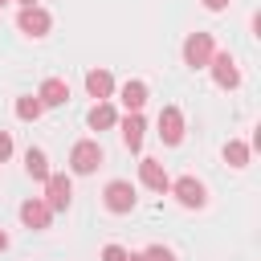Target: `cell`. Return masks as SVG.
<instances>
[{"instance_id": "obj_1", "label": "cell", "mask_w": 261, "mask_h": 261, "mask_svg": "<svg viewBox=\"0 0 261 261\" xmlns=\"http://www.w3.org/2000/svg\"><path fill=\"white\" fill-rule=\"evenodd\" d=\"M98 167H102V147H98L94 139L73 143V151H69V171H73V175H94Z\"/></svg>"}, {"instance_id": "obj_2", "label": "cell", "mask_w": 261, "mask_h": 261, "mask_svg": "<svg viewBox=\"0 0 261 261\" xmlns=\"http://www.w3.org/2000/svg\"><path fill=\"white\" fill-rule=\"evenodd\" d=\"M135 200H139V196H135V184H130V179H110L106 192H102V204H106L114 216H126V212L135 208Z\"/></svg>"}, {"instance_id": "obj_3", "label": "cell", "mask_w": 261, "mask_h": 261, "mask_svg": "<svg viewBox=\"0 0 261 261\" xmlns=\"http://www.w3.org/2000/svg\"><path fill=\"white\" fill-rule=\"evenodd\" d=\"M212 53H216V45H212V33H188V41H184V65H192V69H204V65L212 61Z\"/></svg>"}, {"instance_id": "obj_4", "label": "cell", "mask_w": 261, "mask_h": 261, "mask_svg": "<svg viewBox=\"0 0 261 261\" xmlns=\"http://www.w3.org/2000/svg\"><path fill=\"white\" fill-rule=\"evenodd\" d=\"M184 208H204L208 204V192H204V184L196 179V175H179V179H171V188H167Z\"/></svg>"}, {"instance_id": "obj_5", "label": "cell", "mask_w": 261, "mask_h": 261, "mask_svg": "<svg viewBox=\"0 0 261 261\" xmlns=\"http://www.w3.org/2000/svg\"><path fill=\"white\" fill-rule=\"evenodd\" d=\"M69 200H73V184H69V175H53V171H49V179H45V204H49L53 212H65Z\"/></svg>"}, {"instance_id": "obj_6", "label": "cell", "mask_w": 261, "mask_h": 261, "mask_svg": "<svg viewBox=\"0 0 261 261\" xmlns=\"http://www.w3.org/2000/svg\"><path fill=\"white\" fill-rule=\"evenodd\" d=\"M208 69H212V77H216L220 90H237V86H241V69H237V61H232L228 53H212Z\"/></svg>"}, {"instance_id": "obj_7", "label": "cell", "mask_w": 261, "mask_h": 261, "mask_svg": "<svg viewBox=\"0 0 261 261\" xmlns=\"http://www.w3.org/2000/svg\"><path fill=\"white\" fill-rule=\"evenodd\" d=\"M16 24H20V33H29V37H45V33L53 29V16H49L45 8H37V4H29V8H20V16H16Z\"/></svg>"}, {"instance_id": "obj_8", "label": "cell", "mask_w": 261, "mask_h": 261, "mask_svg": "<svg viewBox=\"0 0 261 261\" xmlns=\"http://www.w3.org/2000/svg\"><path fill=\"white\" fill-rule=\"evenodd\" d=\"M159 139L167 147L184 143V114H179V106H163L159 110Z\"/></svg>"}, {"instance_id": "obj_9", "label": "cell", "mask_w": 261, "mask_h": 261, "mask_svg": "<svg viewBox=\"0 0 261 261\" xmlns=\"http://www.w3.org/2000/svg\"><path fill=\"white\" fill-rule=\"evenodd\" d=\"M139 179H143L151 192H159V196L171 188V179H167V171H163L159 159H139Z\"/></svg>"}, {"instance_id": "obj_10", "label": "cell", "mask_w": 261, "mask_h": 261, "mask_svg": "<svg viewBox=\"0 0 261 261\" xmlns=\"http://www.w3.org/2000/svg\"><path fill=\"white\" fill-rule=\"evenodd\" d=\"M20 220H24V228H49V220H53V208L45 204V200H24L20 204Z\"/></svg>"}, {"instance_id": "obj_11", "label": "cell", "mask_w": 261, "mask_h": 261, "mask_svg": "<svg viewBox=\"0 0 261 261\" xmlns=\"http://www.w3.org/2000/svg\"><path fill=\"white\" fill-rule=\"evenodd\" d=\"M37 98H41V106H65L69 102V86L61 77H45L41 90H37Z\"/></svg>"}, {"instance_id": "obj_12", "label": "cell", "mask_w": 261, "mask_h": 261, "mask_svg": "<svg viewBox=\"0 0 261 261\" xmlns=\"http://www.w3.org/2000/svg\"><path fill=\"white\" fill-rule=\"evenodd\" d=\"M118 126H122V143H126L130 151H139V147H143V130H147L143 114H139V110H126V118H122Z\"/></svg>"}, {"instance_id": "obj_13", "label": "cell", "mask_w": 261, "mask_h": 261, "mask_svg": "<svg viewBox=\"0 0 261 261\" xmlns=\"http://www.w3.org/2000/svg\"><path fill=\"white\" fill-rule=\"evenodd\" d=\"M86 90H90V98L106 102V98L114 94V77H110V69H90V73H86Z\"/></svg>"}, {"instance_id": "obj_14", "label": "cell", "mask_w": 261, "mask_h": 261, "mask_svg": "<svg viewBox=\"0 0 261 261\" xmlns=\"http://www.w3.org/2000/svg\"><path fill=\"white\" fill-rule=\"evenodd\" d=\"M86 122H90L94 130H110V126L118 122V114H114V106H110V102H94V106H90V114H86Z\"/></svg>"}, {"instance_id": "obj_15", "label": "cell", "mask_w": 261, "mask_h": 261, "mask_svg": "<svg viewBox=\"0 0 261 261\" xmlns=\"http://www.w3.org/2000/svg\"><path fill=\"white\" fill-rule=\"evenodd\" d=\"M24 171L45 184V179H49V155H45L41 147H29V151H24Z\"/></svg>"}, {"instance_id": "obj_16", "label": "cell", "mask_w": 261, "mask_h": 261, "mask_svg": "<svg viewBox=\"0 0 261 261\" xmlns=\"http://www.w3.org/2000/svg\"><path fill=\"white\" fill-rule=\"evenodd\" d=\"M143 102H147V86L135 77V82H126L122 86V106L126 110H143Z\"/></svg>"}, {"instance_id": "obj_17", "label": "cell", "mask_w": 261, "mask_h": 261, "mask_svg": "<svg viewBox=\"0 0 261 261\" xmlns=\"http://www.w3.org/2000/svg\"><path fill=\"white\" fill-rule=\"evenodd\" d=\"M224 163H228V167H249V143L228 139V143H224Z\"/></svg>"}, {"instance_id": "obj_18", "label": "cell", "mask_w": 261, "mask_h": 261, "mask_svg": "<svg viewBox=\"0 0 261 261\" xmlns=\"http://www.w3.org/2000/svg\"><path fill=\"white\" fill-rule=\"evenodd\" d=\"M45 114V106H41V98H33V94H24V98H16V118H24V122H37Z\"/></svg>"}, {"instance_id": "obj_19", "label": "cell", "mask_w": 261, "mask_h": 261, "mask_svg": "<svg viewBox=\"0 0 261 261\" xmlns=\"http://www.w3.org/2000/svg\"><path fill=\"white\" fill-rule=\"evenodd\" d=\"M143 261H175V253L167 245H147L143 249Z\"/></svg>"}, {"instance_id": "obj_20", "label": "cell", "mask_w": 261, "mask_h": 261, "mask_svg": "<svg viewBox=\"0 0 261 261\" xmlns=\"http://www.w3.org/2000/svg\"><path fill=\"white\" fill-rule=\"evenodd\" d=\"M102 261H126V249L122 245H106L102 249Z\"/></svg>"}, {"instance_id": "obj_21", "label": "cell", "mask_w": 261, "mask_h": 261, "mask_svg": "<svg viewBox=\"0 0 261 261\" xmlns=\"http://www.w3.org/2000/svg\"><path fill=\"white\" fill-rule=\"evenodd\" d=\"M8 155H12V139H8V135H4V130H0V163H4V159H8Z\"/></svg>"}, {"instance_id": "obj_22", "label": "cell", "mask_w": 261, "mask_h": 261, "mask_svg": "<svg viewBox=\"0 0 261 261\" xmlns=\"http://www.w3.org/2000/svg\"><path fill=\"white\" fill-rule=\"evenodd\" d=\"M200 4H204L208 12H224V8H228V0H200Z\"/></svg>"}, {"instance_id": "obj_23", "label": "cell", "mask_w": 261, "mask_h": 261, "mask_svg": "<svg viewBox=\"0 0 261 261\" xmlns=\"http://www.w3.org/2000/svg\"><path fill=\"white\" fill-rule=\"evenodd\" d=\"M4 249H8V232L0 228V253H4Z\"/></svg>"}, {"instance_id": "obj_24", "label": "cell", "mask_w": 261, "mask_h": 261, "mask_svg": "<svg viewBox=\"0 0 261 261\" xmlns=\"http://www.w3.org/2000/svg\"><path fill=\"white\" fill-rule=\"evenodd\" d=\"M126 261H143V253H126Z\"/></svg>"}, {"instance_id": "obj_25", "label": "cell", "mask_w": 261, "mask_h": 261, "mask_svg": "<svg viewBox=\"0 0 261 261\" xmlns=\"http://www.w3.org/2000/svg\"><path fill=\"white\" fill-rule=\"evenodd\" d=\"M20 4H24V8H29V4H37V0H20Z\"/></svg>"}, {"instance_id": "obj_26", "label": "cell", "mask_w": 261, "mask_h": 261, "mask_svg": "<svg viewBox=\"0 0 261 261\" xmlns=\"http://www.w3.org/2000/svg\"><path fill=\"white\" fill-rule=\"evenodd\" d=\"M0 4H8V0H0Z\"/></svg>"}]
</instances>
